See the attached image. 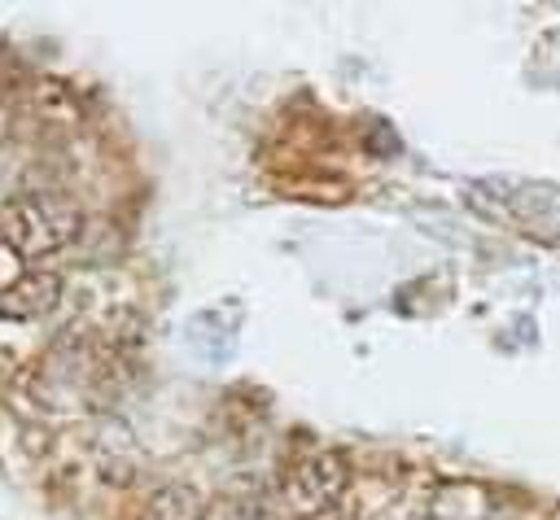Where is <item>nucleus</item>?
<instances>
[{"instance_id":"f257e3e1","label":"nucleus","mask_w":560,"mask_h":520,"mask_svg":"<svg viewBox=\"0 0 560 520\" xmlns=\"http://www.w3.org/2000/svg\"><path fill=\"white\" fill-rule=\"evenodd\" d=\"M79 232V210L61 197H9L0 205V245L22 258L57 253Z\"/></svg>"},{"instance_id":"f03ea898","label":"nucleus","mask_w":560,"mask_h":520,"mask_svg":"<svg viewBox=\"0 0 560 520\" xmlns=\"http://www.w3.org/2000/svg\"><path fill=\"white\" fill-rule=\"evenodd\" d=\"M346 476L350 472H346V459L341 454L315 450V454H306V459H298L289 468L280 498H284V507L293 516H319V511H328L346 494Z\"/></svg>"},{"instance_id":"7ed1b4c3","label":"nucleus","mask_w":560,"mask_h":520,"mask_svg":"<svg viewBox=\"0 0 560 520\" xmlns=\"http://www.w3.org/2000/svg\"><path fill=\"white\" fill-rule=\"evenodd\" d=\"M61 302V280L52 271H18L9 284H0V319L31 323L44 319Z\"/></svg>"},{"instance_id":"20e7f679","label":"nucleus","mask_w":560,"mask_h":520,"mask_svg":"<svg viewBox=\"0 0 560 520\" xmlns=\"http://www.w3.org/2000/svg\"><path fill=\"white\" fill-rule=\"evenodd\" d=\"M35 114L48 118V122H74L79 118V101L61 79H44L35 87Z\"/></svg>"},{"instance_id":"39448f33","label":"nucleus","mask_w":560,"mask_h":520,"mask_svg":"<svg viewBox=\"0 0 560 520\" xmlns=\"http://www.w3.org/2000/svg\"><path fill=\"white\" fill-rule=\"evenodd\" d=\"M206 520H249V516H241V511H236V503H219V507H210V511H206Z\"/></svg>"},{"instance_id":"423d86ee","label":"nucleus","mask_w":560,"mask_h":520,"mask_svg":"<svg viewBox=\"0 0 560 520\" xmlns=\"http://www.w3.org/2000/svg\"><path fill=\"white\" fill-rule=\"evenodd\" d=\"M4 127H9V109L0 105V131H4Z\"/></svg>"}]
</instances>
